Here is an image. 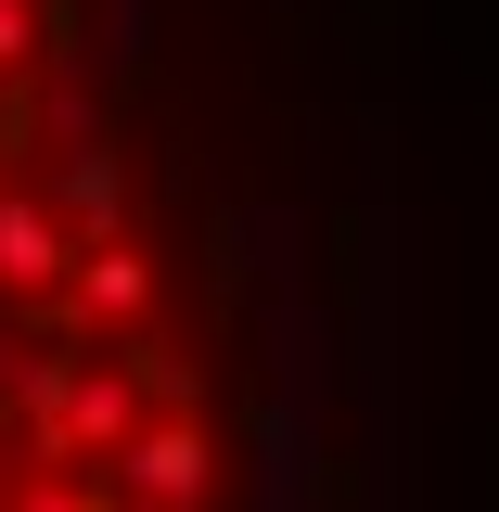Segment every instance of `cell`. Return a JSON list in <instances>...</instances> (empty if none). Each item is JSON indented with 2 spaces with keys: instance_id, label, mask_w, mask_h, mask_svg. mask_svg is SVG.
Instances as JSON below:
<instances>
[{
  "instance_id": "6da1fadb",
  "label": "cell",
  "mask_w": 499,
  "mask_h": 512,
  "mask_svg": "<svg viewBox=\"0 0 499 512\" xmlns=\"http://www.w3.org/2000/svg\"><path fill=\"white\" fill-rule=\"evenodd\" d=\"M256 154L167 0H0V512H256Z\"/></svg>"
}]
</instances>
